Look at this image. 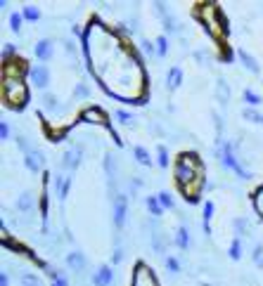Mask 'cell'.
<instances>
[{"instance_id": "30", "label": "cell", "mask_w": 263, "mask_h": 286, "mask_svg": "<svg viewBox=\"0 0 263 286\" xmlns=\"http://www.w3.org/2000/svg\"><path fill=\"white\" fill-rule=\"evenodd\" d=\"M166 52H168V43H166V36H159V40H156V54H159V57H166Z\"/></svg>"}, {"instance_id": "2", "label": "cell", "mask_w": 263, "mask_h": 286, "mask_svg": "<svg viewBox=\"0 0 263 286\" xmlns=\"http://www.w3.org/2000/svg\"><path fill=\"white\" fill-rule=\"evenodd\" d=\"M173 175H176V185L182 192V197L188 201H197L202 192V185H204V166H202L200 156L192 152H185L178 156L176 161V168H173Z\"/></svg>"}, {"instance_id": "5", "label": "cell", "mask_w": 263, "mask_h": 286, "mask_svg": "<svg viewBox=\"0 0 263 286\" xmlns=\"http://www.w3.org/2000/svg\"><path fill=\"white\" fill-rule=\"evenodd\" d=\"M81 121H88V123H95V125H104L109 130V135H112V140L118 144V147H124V140H118V135L114 133V128L109 125L107 121V114H104V109L102 107H88L81 111Z\"/></svg>"}, {"instance_id": "25", "label": "cell", "mask_w": 263, "mask_h": 286, "mask_svg": "<svg viewBox=\"0 0 263 286\" xmlns=\"http://www.w3.org/2000/svg\"><path fill=\"white\" fill-rule=\"evenodd\" d=\"M22 17L26 19V21H38V19H40V12H38V7H34V5H26L24 12H22Z\"/></svg>"}, {"instance_id": "17", "label": "cell", "mask_w": 263, "mask_h": 286, "mask_svg": "<svg viewBox=\"0 0 263 286\" xmlns=\"http://www.w3.org/2000/svg\"><path fill=\"white\" fill-rule=\"evenodd\" d=\"M176 244H178L180 249H188V246H190V232H188L185 225L178 227V232H176Z\"/></svg>"}, {"instance_id": "40", "label": "cell", "mask_w": 263, "mask_h": 286, "mask_svg": "<svg viewBox=\"0 0 263 286\" xmlns=\"http://www.w3.org/2000/svg\"><path fill=\"white\" fill-rule=\"evenodd\" d=\"M43 102H46V107L50 109V111H54V109H57V99H54L52 95H43Z\"/></svg>"}, {"instance_id": "33", "label": "cell", "mask_w": 263, "mask_h": 286, "mask_svg": "<svg viewBox=\"0 0 263 286\" xmlns=\"http://www.w3.org/2000/svg\"><path fill=\"white\" fill-rule=\"evenodd\" d=\"M88 95H90V90H88V85H86V83H78V85H76V90H74V97H76V99L88 97Z\"/></svg>"}, {"instance_id": "41", "label": "cell", "mask_w": 263, "mask_h": 286, "mask_svg": "<svg viewBox=\"0 0 263 286\" xmlns=\"http://www.w3.org/2000/svg\"><path fill=\"white\" fill-rule=\"evenodd\" d=\"M166 265H168L171 272H180V263H178L176 258H168V260H166Z\"/></svg>"}, {"instance_id": "29", "label": "cell", "mask_w": 263, "mask_h": 286, "mask_svg": "<svg viewBox=\"0 0 263 286\" xmlns=\"http://www.w3.org/2000/svg\"><path fill=\"white\" fill-rule=\"evenodd\" d=\"M252 260H254L258 268H263V246L261 244H256L254 246V251H252Z\"/></svg>"}, {"instance_id": "18", "label": "cell", "mask_w": 263, "mask_h": 286, "mask_svg": "<svg viewBox=\"0 0 263 286\" xmlns=\"http://www.w3.org/2000/svg\"><path fill=\"white\" fill-rule=\"evenodd\" d=\"M252 206H254L256 213L263 218V185L254 189V194H252Z\"/></svg>"}, {"instance_id": "23", "label": "cell", "mask_w": 263, "mask_h": 286, "mask_svg": "<svg viewBox=\"0 0 263 286\" xmlns=\"http://www.w3.org/2000/svg\"><path fill=\"white\" fill-rule=\"evenodd\" d=\"M240 59L244 62V66L249 69V71L258 73V64H256V59H252V57H249V52H246V50H240Z\"/></svg>"}, {"instance_id": "44", "label": "cell", "mask_w": 263, "mask_h": 286, "mask_svg": "<svg viewBox=\"0 0 263 286\" xmlns=\"http://www.w3.org/2000/svg\"><path fill=\"white\" fill-rule=\"evenodd\" d=\"M0 286H10V277H8V272H0Z\"/></svg>"}, {"instance_id": "24", "label": "cell", "mask_w": 263, "mask_h": 286, "mask_svg": "<svg viewBox=\"0 0 263 286\" xmlns=\"http://www.w3.org/2000/svg\"><path fill=\"white\" fill-rule=\"evenodd\" d=\"M156 163H159L162 168L168 166V149H166L164 144H156Z\"/></svg>"}, {"instance_id": "45", "label": "cell", "mask_w": 263, "mask_h": 286, "mask_svg": "<svg viewBox=\"0 0 263 286\" xmlns=\"http://www.w3.org/2000/svg\"><path fill=\"white\" fill-rule=\"evenodd\" d=\"M121 260H124V251L116 249L114 251V263H121Z\"/></svg>"}, {"instance_id": "13", "label": "cell", "mask_w": 263, "mask_h": 286, "mask_svg": "<svg viewBox=\"0 0 263 286\" xmlns=\"http://www.w3.org/2000/svg\"><path fill=\"white\" fill-rule=\"evenodd\" d=\"M66 265L72 270H76V272H81V270L86 268V256H83L81 251H72V253L66 256Z\"/></svg>"}, {"instance_id": "31", "label": "cell", "mask_w": 263, "mask_h": 286, "mask_svg": "<svg viewBox=\"0 0 263 286\" xmlns=\"http://www.w3.org/2000/svg\"><path fill=\"white\" fill-rule=\"evenodd\" d=\"M116 121H118V123H124V125H133L136 118L130 116L128 111H121V109H118V111H116Z\"/></svg>"}, {"instance_id": "14", "label": "cell", "mask_w": 263, "mask_h": 286, "mask_svg": "<svg viewBox=\"0 0 263 286\" xmlns=\"http://www.w3.org/2000/svg\"><path fill=\"white\" fill-rule=\"evenodd\" d=\"M36 57L40 62H48L52 57V43L50 40H38L36 43Z\"/></svg>"}, {"instance_id": "26", "label": "cell", "mask_w": 263, "mask_h": 286, "mask_svg": "<svg viewBox=\"0 0 263 286\" xmlns=\"http://www.w3.org/2000/svg\"><path fill=\"white\" fill-rule=\"evenodd\" d=\"M211 215H214V204H211V201H206V204H204V232H206V234L211 232V227H209Z\"/></svg>"}, {"instance_id": "11", "label": "cell", "mask_w": 263, "mask_h": 286, "mask_svg": "<svg viewBox=\"0 0 263 286\" xmlns=\"http://www.w3.org/2000/svg\"><path fill=\"white\" fill-rule=\"evenodd\" d=\"M81 156H83L81 147H69V149L64 152V156H62V168H66V170L78 168V163H81Z\"/></svg>"}, {"instance_id": "28", "label": "cell", "mask_w": 263, "mask_h": 286, "mask_svg": "<svg viewBox=\"0 0 263 286\" xmlns=\"http://www.w3.org/2000/svg\"><path fill=\"white\" fill-rule=\"evenodd\" d=\"M152 246H154L156 253H164L166 251V244H164V237L159 232H152Z\"/></svg>"}, {"instance_id": "7", "label": "cell", "mask_w": 263, "mask_h": 286, "mask_svg": "<svg viewBox=\"0 0 263 286\" xmlns=\"http://www.w3.org/2000/svg\"><path fill=\"white\" fill-rule=\"evenodd\" d=\"M220 156H223V163H226L228 168L235 170V173H237V175H240L242 180H249V178H252V173H249L246 168H242V166H240V161H237V156L232 154V144H226Z\"/></svg>"}, {"instance_id": "36", "label": "cell", "mask_w": 263, "mask_h": 286, "mask_svg": "<svg viewBox=\"0 0 263 286\" xmlns=\"http://www.w3.org/2000/svg\"><path fill=\"white\" fill-rule=\"evenodd\" d=\"M156 197H159V204H162L164 208H173V197L168 192H162V194H156Z\"/></svg>"}, {"instance_id": "27", "label": "cell", "mask_w": 263, "mask_h": 286, "mask_svg": "<svg viewBox=\"0 0 263 286\" xmlns=\"http://www.w3.org/2000/svg\"><path fill=\"white\" fill-rule=\"evenodd\" d=\"M19 284L22 286H40V282H38V277H34L31 272H24V275L19 277Z\"/></svg>"}, {"instance_id": "19", "label": "cell", "mask_w": 263, "mask_h": 286, "mask_svg": "<svg viewBox=\"0 0 263 286\" xmlns=\"http://www.w3.org/2000/svg\"><path fill=\"white\" fill-rule=\"evenodd\" d=\"M180 81H182V71L178 69V66H173L171 71H168V81H166L168 90H176L178 85H180Z\"/></svg>"}, {"instance_id": "1", "label": "cell", "mask_w": 263, "mask_h": 286, "mask_svg": "<svg viewBox=\"0 0 263 286\" xmlns=\"http://www.w3.org/2000/svg\"><path fill=\"white\" fill-rule=\"evenodd\" d=\"M81 52L92 76L100 81V88L114 99L142 104L147 88L145 69L140 54L126 38H118V33L109 31L98 19H90L81 36Z\"/></svg>"}, {"instance_id": "46", "label": "cell", "mask_w": 263, "mask_h": 286, "mask_svg": "<svg viewBox=\"0 0 263 286\" xmlns=\"http://www.w3.org/2000/svg\"><path fill=\"white\" fill-rule=\"evenodd\" d=\"M261 123H263V116H261Z\"/></svg>"}, {"instance_id": "32", "label": "cell", "mask_w": 263, "mask_h": 286, "mask_svg": "<svg viewBox=\"0 0 263 286\" xmlns=\"http://www.w3.org/2000/svg\"><path fill=\"white\" fill-rule=\"evenodd\" d=\"M244 102L249 104V107H256V104L261 102V97H258L256 92H252V90H244Z\"/></svg>"}, {"instance_id": "35", "label": "cell", "mask_w": 263, "mask_h": 286, "mask_svg": "<svg viewBox=\"0 0 263 286\" xmlns=\"http://www.w3.org/2000/svg\"><path fill=\"white\" fill-rule=\"evenodd\" d=\"M228 253H230V258H232V260H240V256H242V246H240L237 239L230 244V251H228Z\"/></svg>"}, {"instance_id": "6", "label": "cell", "mask_w": 263, "mask_h": 286, "mask_svg": "<svg viewBox=\"0 0 263 286\" xmlns=\"http://www.w3.org/2000/svg\"><path fill=\"white\" fill-rule=\"evenodd\" d=\"M130 286H159V282H156L152 268H147L145 263H138L133 268V284Z\"/></svg>"}, {"instance_id": "12", "label": "cell", "mask_w": 263, "mask_h": 286, "mask_svg": "<svg viewBox=\"0 0 263 286\" xmlns=\"http://www.w3.org/2000/svg\"><path fill=\"white\" fill-rule=\"evenodd\" d=\"M112 277H114L112 268H100L95 275H92V284L95 286H109L112 284Z\"/></svg>"}, {"instance_id": "15", "label": "cell", "mask_w": 263, "mask_h": 286, "mask_svg": "<svg viewBox=\"0 0 263 286\" xmlns=\"http://www.w3.org/2000/svg\"><path fill=\"white\" fill-rule=\"evenodd\" d=\"M69 187H72V178L69 175H57V197L62 201L69 197Z\"/></svg>"}, {"instance_id": "10", "label": "cell", "mask_w": 263, "mask_h": 286, "mask_svg": "<svg viewBox=\"0 0 263 286\" xmlns=\"http://www.w3.org/2000/svg\"><path fill=\"white\" fill-rule=\"evenodd\" d=\"M28 76H31V83H34L36 88H48V83H50V71H48L46 64L34 66V69L28 71Z\"/></svg>"}, {"instance_id": "16", "label": "cell", "mask_w": 263, "mask_h": 286, "mask_svg": "<svg viewBox=\"0 0 263 286\" xmlns=\"http://www.w3.org/2000/svg\"><path fill=\"white\" fill-rule=\"evenodd\" d=\"M17 208L19 211H22V213H24V211H26V213H31V211H34V208H36V197H34V194H22V197H19V201H17Z\"/></svg>"}, {"instance_id": "34", "label": "cell", "mask_w": 263, "mask_h": 286, "mask_svg": "<svg viewBox=\"0 0 263 286\" xmlns=\"http://www.w3.org/2000/svg\"><path fill=\"white\" fill-rule=\"evenodd\" d=\"M22 14H10V28L14 31V33H19V28H22Z\"/></svg>"}, {"instance_id": "8", "label": "cell", "mask_w": 263, "mask_h": 286, "mask_svg": "<svg viewBox=\"0 0 263 286\" xmlns=\"http://www.w3.org/2000/svg\"><path fill=\"white\" fill-rule=\"evenodd\" d=\"M126 213H128V197L126 194H116L114 197V225L116 227L126 225Z\"/></svg>"}, {"instance_id": "39", "label": "cell", "mask_w": 263, "mask_h": 286, "mask_svg": "<svg viewBox=\"0 0 263 286\" xmlns=\"http://www.w3.org/2000/svg\"><path fill=\"white\" fill-rule=\"evenodd\" d=\"M12 57H14V45L8 43L5 47H2V59H5V62H10Z\"/></svg>"}, {"instance_id": "22", "label": "cell", "mask_w": 263, "mask_h": 286, "mask_svg": "<svg viewBox=\"0 0 263 286\" xmlns=\"http://www.w3.org/2000/svg\"><path fill=\"white\" fill-rule=\"evenodd\" d=\"M216 88H218V99H220V104H228V99H230V90H228V83L223 81V78H218Z\"/></svg>"}, {"instance_id": "9", "label": "cell", "mask_w": 263, "mask_h": 286, "mask_svg": "<svg viewBox=\"0 0 263 286\" xmlns=\"http://www.w3.org/2000/svg\"><path fill=\"white\" fill-rule=\"evenodd\" d=\"M24 166H26L31 173L43 170V166H46V156H43V152H38V149H31V152H26V154H24Z\"/></svg>"}, {"instance_id": "4", "label": "cell", "mask_w": 263, "mask_h": 286, "mask_svg": "<svg viewBox=\"0 0 263 286\" xmlns=\"http://www.w3.org/2000/svg\"><path fill=\"white\" fill-rule=\"evenodd\" d=\"M194 17L200 19L202 24L206 26V31H209L211 36L216 38V40H220V38L228 33V21L223 19V14H220V9L216 7V5H211V2H204V5H194Z\"/></svg>"}, {"instance_id": "42", "label": "cell", "mask_w": 263, "mask_h": 286, "mask_svg": "<svg viewBox=\"0 0 263 286\" xmlns=\"http://www.w3.org/2000/svg\"><path fill=\"white\" fill-rule=\"evenodd\" d=\"M0 137H2V140H8V137H10V125L5 123V121L0 123Z\"/></svg>"}, {"instance_id": "21", "label": "cell", "mask_w": 263, "mask_h": 286, "mask_svg": "<svg viewBox=\"0 0 263 286\" xmlns=\"http://www.w3.org/2000/svg\"><path fill=\"white\" fill-rule=\"evenodd\" d=\"M133 154H136V161L142 163V166H152V159H150V152H147L145 147H140L138 144L136 149H133Z\"/></svg>"}, {"instance_id": "20", "label": "cell", "mask_w": 263, "mask_h": 286, "mask_svg": "<svg viewBox=\"0 0 263 286\" xmlns=\"http://www.w3.org/2000/svg\"><path fill=\"white\" fill-rule=\"evenodd\" d=\"M147 208H150V213L154 215V218L164 215V206L159 204V197H156V194H152V197H147Z\"/></svg>"}, {"instance_id": "38", "label": "cell", "mask_w": 263, "mask_h": 286, "mask_svg": "<svg viewBox=\"0 0 263 286\" xmlns=\"http://www.w3.org/2000/svg\"><path fill=\"white\" fill-rule=\"evenodd\" d=\"M244 118L252 123H261V114H256L254 109H244Z\"/></svg>"}, {"instance_id": "3", "label": "cell", "mask_w": 263, "mask_h": 286, "mask_svg": "<svg viewBox=\"0 0 263 286\" xmlns=\"http://www.w3.org/2000/svg\"><path fill=\"white\" fill-rule=\"evenodd\" d=\"M26 71H31L26 62L14 59L5 62L2 66V102L12 109H22L28 102V88H26Z\"/></svg>"}, {"instance_id": "37", "label": "cell", "mask_w": 263, "mask_h": 286, "mask_svg": "<svg viewBox=\"0 0 263 286\" xmlns=\"http://www.w3.org/2000/svg\"><path fill=\"white\" fill-rule=\"evenodd\" d=\"M50 277H52V286H66V277H64V275H60V272L50 270Z\"/></svg>"}, {"instance_id": "43", "label": "cell", "mask_w": 263, "mask_h": 286, "mask_svg": "<svg viewBox=\"0 0 263 286\" xmlns=\"http://www.w3.org/2000/svg\"><path fill=\"white\" fill-rule=\"evenodd\" d=\"M142 52H145V54L154 52V47H152V43H150V40H142Z\"/></svg>"}]
</instances>
